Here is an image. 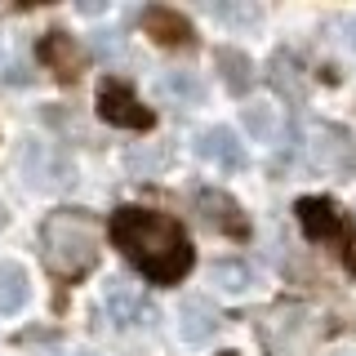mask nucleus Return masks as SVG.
Returning a JSON list of instances; mask_svg holds the SVG:
<instances>
[{"mask_svg": "<svg viewBox=\"0 0 356 356\" xmlns=\"http://www.w3.org/2000/svg\"><path fill=\"white\" fill-rule=\"evenodd\" d=\"M343 49H348L352 63H356V18H343Z\"/></svg>", "mask_w": 356, "mask_h": 356, "instance_id": "20", "label": "nucleus"}, {"mask_svg": "<svg viewBox=\"0 0 356 356\" xmlns=\"http://www.w3.org/2000/svg\"><path fill=\"white\" fill-rule=\"evenodd\" d=\"M196 156L205 165H218V170H245V143L232 134L227 125H214V129H200L196 134Z\"/></svg>", "mask_w": 356, "mask_h": 356, "instance_id": "11", "label": "nucleus"}, {"mask_svg": "<svg viewBox=\"0 0 356 356\" xmlns=\"http://www.w3.org/2000/svg\"><path fill=\"white\" fill-rule=\"evenodd\" d=\"M103 254V222L89 209H54L40 222V259L58 281H81Z\"/></svg>", "mask_w": 356, "mask_h": 356, "instance_id": "2", "label": "nucleus"}, {"mask_svg": "<svg viewBox=\"0 0 356 356\" xmlns=\"http://www.w3.org/2000/svg\"><path fill=\"white\" fill-rule=\"evenodd\" d=\"M294 214H298V227H303V236H307V241L330 245V250H339V254H348V250H352L356 222L343 214L334 200H325V196H303V200L294 205Z\"/></svg>", "mask_w": 356, "mask_h": 356, "instance_id": "3", "label": "nucleus"}, {"mask_svg": "<svg viewBox=\"0 0 356 356\" xmlns=\"http://www.w3.org/2000/svg\"><path fill=\"white\" fill-rule=\"evenodd\" d=\"M36 63H44L58 81H76L81 76V63H85V54H81V44H76L67 31H44V36L36 40Z\"/></svg>", "mask_w": 356, "mask_h": 356, "instance_id": "10", "label": "nucleus"}, {"mask_svg": "<svg viewBox=\"0 0 356 356\" xmlns=\"http://www.w3.org/2000/svg\"><path fill=\"white\" fill-rule=\"evenodd\" d=\"M107 241L152 285H178L192 272V259H196L178 218L161 214V209H143V205H120L107 218Z\"/></svg>", "mask_w": 356, "mask_h": 356, "instance_id": "1", "label": "nucleus"}, {"mask_svg": "<svg viewBox=\"0 0 356 356\" xmlns=\"http://www.w3.org/2000/svg\"><path fill=\"white\" fill-rule=\"evenodd\" d=\"M276 107H267V103H250L245 107V129H250V138H259V143H272L276 138Z\"/></svg>", "mask_w": 356, "mask_h": 356, "instance_id": "18", "label": "nucleus"}, {"mask_svg": "<svg viewBox=\"0 0 356 356\" xmlns=\"http://www.w3.org/2000/svg\"><path fill=\"white\" fill-rule=\"evenodd\" d=\"M214 67H218L222 85H227V94H236V98L250 94V85H254V63H250V54L222 44V49H214Z\"/></svg>", "mask_w": 356, "mask_h": 356, "instance_id": "15", "label": "nucleus"}, {"mask_svg": "<svg viewBox=\"0 0 356 356\" xmlns=\"http://www.w3.org/2000/svg\"><path fill=\"white\" fill-rule=\"evenodd\" d=\"M218 325H222V316L205 298H187V303L178 307V334H183L187 343H209L218 334Z\"/></svg>", "mask_w": 356, "mask_h": 356, "instance_id": "13", "label": "nucleus"}, {"mask_svg": "<svg viewBox=\"0 0 356 356\" xmlns=\"http://www.w3.org/2000/svg\"><path fill=\"white\" fill-rule=\"evenodd\" d=\"M267 81L272 89L285 98V103H303L307 98V67L294 49H276L272 63H267Z\"/></svg>", "mask_w": 356, "mask_h": 356, "instance_id": "12", "label": "nucleus"}, {"mask_svg": "<svg viewBox=\"0 0 356 356\" xmlns=\"http://www.w3.org/2000/svg\"><path fill=\"white\" fill-rule=\"evenodd\" d=\"M209 14L232 22V27H254V22L263 18V9L259 5H227V0H218V5H209Z\"/></svg>", "mask_w": 356, "mask_h": 356, "instance_id": "19", "label": "nucleus"}, {"mask_svg": "<svg viewBox=\"0 0 356 356\" xmlns=\"http://www.w3.org/2000/svg\"><path fill=\"white\" fill-rule=\"evenodd\" d=\"M138 27L147 31L156 44H165V49H192V44H196L192 18L178 14V9H170V5H147L138 14Z\"/></svg>", "mask_w": 356, "mask_h": 356, "instance_id": "9", "label": "nucleus"}, {"mask_svg": "<svg viewBox=\"0 0 356 356\" xmlns=\"http://www.w3.org/2000/svg\"><path fill=\"white\" fill-rule=\"evenodd\" d=\"M192 209L200 214L209 232H218V236H232V241H245L250 236V218H245V209L232 200L222 187H200L192 196Z\"/></svg>", "mask_w": 356, "mask_h": 356, "instance_id": "6", "label": "nucleus"}, {"mask_svg": "<svg viewBox=\"0 0 356 356\" xmlns=\"http://www.w3.org/2000/svg\"><path fill=\"white\" fill-rule=\"evenodd\" d=\"M22 174H27V183L36 192H58V187L76 183V165L58 147L36 143V138H27V147H22Z\"/></svg>", "mask_w": 356, "mask_h": 356, "instance_id": "5", "label": "nucleus"}, {"mask_svg": "<svg viewBox=\"0 0 356 356\" xmlns=\"http://www.w3.org/2000/svg\"><path fill=\"white\" fill-rule=\"evenodd\" d=\"M31 298V281H27V267L5 259L0 263V316H18Z\"/></svg>", "mask_w": 356, "mask_h": 356, "instance_id": "14", "label": "nucleus"}, {"mask_svg": "<svg viewBox=\"0 0 356 356\" xmlns=\"http://www.w3.org/2000/svg\"><path fill=\"white\" fill-rule=\"evenodd\" d=\"M156 94H161L165 103H174V107H196L200 98H205V85H200L192 72H161Z\"/></svg>", "mask_w": 356, "mask_h": 356, "instance_id": "16", "label": "nucleus"}, {"mask_svg": "<svg viewBox=\"0 0 356 356\" xmlns=\"http://www.w3.org/2000/svg\"><path fill=\"white\" fill-rule=\"evenodd\" d=\"M103 316L116 330H134V325H152L156 321V303L129 281H107L103 289Z\"/></svg>", "mask_w": 356, "mask_h": 356, "instance_id": "7", "label": "nucleus"}, {"mask_svg": "<svg viewBox=\"0 0 356 356\" xmlns=\"http://www.w3.org/2000/svg\"><path fill=\"white\" fill-rule=\"evenodd\" d=\"M98 116L107 120V125H120V129H147L152 125V111L138 103V94L116 81V76H107L103 85H98Z\"/></svg>", "mask_w": 356, "mask_h": 356, "instance_id": "8", "label": "nucleus"}, {"mask_svg": "<svg viewBox=\"0 0 356 356\" xmlns=\"http://www.w3.org/2000/svg\"><path fill=\"white\" fill-rule=\"evenodd\" d=\"M209 281H214L222 294H250V289L259 285V272H254L250 263H241V259H218L209 267Z\"/></svg>", "mask_w": 356, "mask_h": 356, "instance_id": "17", "label": "nucleus"}, {"mask_svg": "<svg viewBox=\"0 0 356 356\" xmlns=\"http://www.w3.org/2000/svg\"><path fill=\"white\" fill-rule=\"evenodd\" d=\"M307 152H312V161L334 178H352L356 174V138L343 125H334V120H321V125L312 129Z\"/></svg>", "mask_w": 356, "mask_h": 356, "instance_id": "4", "label": "nucleus"}]
</instances>
